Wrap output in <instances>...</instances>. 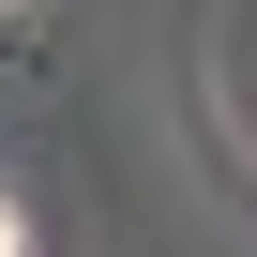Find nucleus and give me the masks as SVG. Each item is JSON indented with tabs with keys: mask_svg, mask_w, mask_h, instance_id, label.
<instances>
[{
	"mask_svg": "<svg viewBox=\"0 0 257 257\" xmlns=\"http://www.w3.org/2000/svg\"><path fill=\"white\" fill-rule=\"evenodd\" d=\"M0 257H31V212H16V197H0Z\"/></svg>",
	"mask_w": 257,
	"mask_h": 257,
	"instance_id": "f257e3e1",
	"label": "nucleus"
}]
</instances>
